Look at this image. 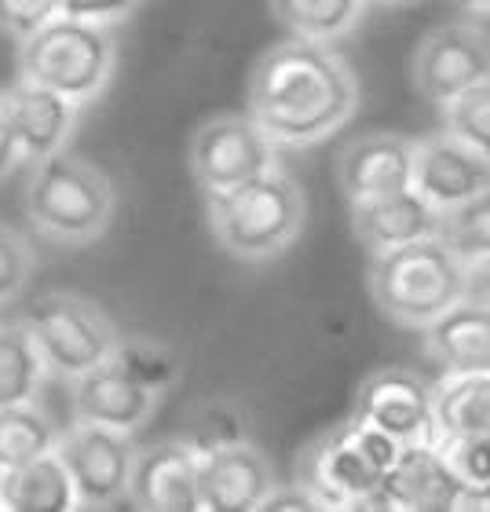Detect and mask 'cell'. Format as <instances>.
<instances>
[{
    "mask_svg": "<svg viewBox=\"0 0 490 512\" xmlns=\"http://www.w3.org/2000/svg\"><path fill=\"white\" fill-rule=\"evenodd\" d=\"M359 110V77L333 44L282 37L249 70L245 114L275 147H315Z\"/></svg>",
    "mask_w": 490,
    "mask_h": 512,
    "instance_id": "cell-1",
    "label": "cell"
},
{
    "mask_svg": "<svg viewBox=\"0 0 490 512\" xmlns=\"http://www.w3.org/2000/svg\"><path fill=\"white\" fill-rule=\"evenodd\" d=\"M205 216L224 253L242 264H267L300 238L308 220V198L300 183L275 165L238 187L205 194Z\"/></svg>",
    "mask_w": 490,
    "mask_h": 512,
    "instance_id": "cell-2",
    "label": "cell"
},
{
    "mask_svg": "<svg viewBox=\"0 0 490 512\" xmlns=\"http://www.w3.org/2000/svg\"><path fill=\"white\" fill-rule=\"evenodd\" d=\"M118 213V187L96 161L55 150L33 165L26 183V220L52 246H92Z\"/></svg>",
    "mask_w": 490,
    "mask_h": 512,
    "instance_id": "cell-3",
    "label": "cell"
},
{
    "mask_svg": "<svg viewBox=\"0 0 490 512\" xmlns=\"http://www.w3.org/2000/svg\"><path fill=\"white\" fill-rule=\"evenodd\" d=\"M370 297L388 322L425 330L428 322L465 300V260H458L436 235L377 253L370 260Z\"/></svg>",
    "mask_w": 490,
    "mask_h": 512,
    "instance_id": "cell-4",
    "label": "cell"
},
{
    "mask_svg": "<svg viewBox=\"0 0 490 512\" xmlns=\"http://www.w3.org/2000/svg\"><path fill=\"white\" fill-rule=\"evenodd\" d=\"M118 70V37L114 26L55 15L41 30L19 41V77L59 92L85 107L96 103Z\"/></svg>",
    "mask_w": 490,
    "mask_h": 512,
    "instance_id": "cell-5",
    "label": "cell"
},
{
    "mask_svg": "<svg viewBox=\"0 0 490 512\" xmlns=\"http://www.w3.org/2000/svg\"><path fill=\"white\" fill-rule=\"evenodd\" d=\"M399 447H403L399 439L352 417L304 447L297 480L308 483L326 509L363 512L366 502L381 491L384 472L392 469Z\"/></svg>",
    "mask_w": 490,
    "mask_h": 512,
    "instance_id": "cell-6",
    "label": "cell"
},
{
    "mask_svg": "<svg viewBox=\"0 0 490 512\" xmlns=\"http://www.w3.org/2000/svg\"><path fill=\"white\" fill-rule=\"evenodd\" d=\"M22 326L41 348L48 374H63L74 381L96 366L110 363L118 352L121 330L96 300L70 293V289H48L26 304Z\"/></svg>",
    "mask_w": 490,
    "mask_h": 512,
    "instance_id": "cell-7",
    "label": "cell"
},
{
    "mask_svg": "<svg viewBox=\"0 0 490 512\" xmlns=\"http://www.w3.org/2000/svg\"><path fill=\"white\" fill-rule=\"evenodd\" d=\"M275 150L278 147L249 114H216L194 128L187 165L198 191L220 194L275 169Z\"/></svg>",
    "mask_w": 490,
    "mask_h": 512,
    "instance_id": "cell-8",
    "label": "cell"
},
{
    "mask_svg": "<svg viewBox=\"0 0 490 512\" xmlns=\"http://www.w3.org/2000/svg\"><path fill=\"white\" fill-rule=\"evenodd\" d=\"M55 454L70 472L77 509H114L125 502L132 454H136V443L128 432L74 421L66 432H59Z\"/></svg>",
    "mask_w": 490,
    "mask_h": 512,
    "instance_id": "cell-9",
    "label": "cell"
},
{
    "mask_svg": "<svg viewBox=\"0 0 490 512\" xmlns=\"http://www.w3.org/2000/svg\"><path fill=\"white\" fill-rule=\"evenodd\" d=\"M490 74V33L476 22H447L428 30L410 59L414 92L432 107L450 99Z\"/></svg>",
    "mask_w": 490,
    "mask_h": 512,
    "instance_id": "cell-10",
    "label": "cell"
},
{
    "mask_svg": "<svg viewBox=\"0 0 490 512\" xmlns=\"http://www.w3.org/2000/svg\"><path fill=\"white\" fill-rule=\"evenodd\" d=\"M399 443H436L432 384L403 366L373 370L355 392V414Z\"/></svg>",
    "mask_w": 490,
    "mask_h": 512,
    "instance_id": "cell-11",
    "label": "cell"
},
{
    "mask_svg": "<svg viewBox=\"0 0 490 512\" xmlns=\"http://www.w3.org/2000/svg\"><path fill=\"white\" fill-rule=\"evenodd\" d=\"M421 198L436 213H447L454 205L469 202L476 194L490 191V158L469 147L454 132H428L414 139V180H410Z\"/></svg>",
    "mask_w": 490,
    "mask_h": 512,
    "instance_id": "cell-12",
    "label": "cell"
},
{
    "mask_svg": "<svg viewBox=\"0 0 490 512\" xmlns=\"http://www.w3.org/2000/svg\"><path fill=\"white\" fill-rule=\"evenodd\" d=\"M333 172L348 205L406 191L414 180V139L399 132H363L337 150Z\"/></svg>",
    "mask_w": 490,
    "mask_h": 512,
    "instance_id": "cell-13",
    "label": "cell"
},
{
    "mask_svg": "<svg viewBox=\"0 0 490 512\" xmlns=\"http://www.w3.org/2000/svg\"><path fill=\"white\" fill-rule=\"evenodd\" d=\"M125 502L143 512H198V454L180 436L136 447Z\"/></svg>",
    "mask_w": 490,
    "mask_h": 512,
    "instance_id": "cell-14",
    "label": "cell"
},
{
    "mask_svg": "<svg viewBox=\"0 0 490 512\" xmlns=\"http://www.w3.org/2000/svg\"><path fill=\"white\" fill-rule=\"evenodd\" d=\"M275 469L253 439L198 458V512H260Z\"/></svg>",
    "mask_w": 490,
    "mask_h": 512,
    "instance_id": "cell-15",
    "label": "cell"
},
{
    "mask_svg": "<svg viewBox=\"0 0 490 512\" xmlns=\"http://www.w3.org/2000/svg\"><path fill=\"white\" fill-rule=\"evenodd\" d=\"M461 487L465 480L439 443H403L381 483L392 512H454Z\"/></svg>",
    "mask_w": 490,
    "mask_h": 512,
    "instance_id": "cell-16",
    "label": "cell"
},
{
    "mask_svg": "<svg viewBox=\"0 0 490 512\" xmlns=\"http://www.w3.org/2000/svg\"><path fill=\"white\" fill-rule=\"evenodd\" d=\"M0 103H4V114H8V125L15 132L26 165H37L41 158L63 150L66 139L74 136L77 114H81L77 103L63 99L52 88L33 85L26 77L0 88Z\"/></svg>",
    "mask_w": 490,
    "mask_h": 512,
    "instance_id": "cell-17",
    "label": "cell"
},
{
    "mask_svg": "<svg viewBox=\"0 0 490 512\" xmlns=\"http://www.w3.org/2000/svg\"><path fill=\"white\" fill-rule=\"evenodd\" d=\"M158 410V395L121 374L114 363H103L74 377V421H92L118 432H139Z\"/></svg>",
    "mask_w": 490,
    "mask_h": 512,
    "instance_id": "cell-18",
    "label": "cell"
},
{
    "mask_svg": "<svg viewBox=\"0 0 490 512\" xmlns=\"http://www.w3.org/2000/svg\"><path fill=\"white\" fill-rule=\"evenodd\" d=\"M352 209V231L359 238V246L370 256L399 249L417 238H432L439 227V213L414 191H395L384 198H370V202H355Z\"/></svg>",
    "mask_w": 490,
    "mask_h": 512,
    "instance_id": "cell-19",
    "label": "cell"
},
{
    "mask_svg": "<svg viewBox=\"0 0 490 512\" xmlns=\"http://www.w3.org/2000/svg\"><path fill=\"white\" fill-rule=\"evenodd\" d=\"M425 352L443 377L490 374V304L458 300L425 326Z\"/></svg>",
    "mask_w": 490,
    "mask_h": 512,
    "instance_id": "cell-20",
    "label": "cell"
},
{
    "mask_svg": "<svg viewBox=\"0 0 490 512\" xmlns=\"http://www.w3.org/2000/svg\"><path fill=\"white\" fill-rule=\"evenodd\" d=\"M0 509L8 512H70L77 494L70 472L55 450L26 461L19 469L0 472Z\"/></svg>",
    "mask_w": 490,
    "mask_h": 512,
    "instance_id": "cell-21",
    "label": "cell"
},
{
    "mask_svg": "<svg viewBox=\"0 0 490 512\" xmlns=\"http://www.w3.org/2000/svg\"><path fill=\"white\" fill-rule=\"evenodd\" d=\"M432 417L439 447L490 432V374L443 377L432 388Z\"/></svg>",
    "mask_w": 490,
    "mask_h": 512,
    "instance_id": "cell-22",
    "label": "cell"
},
{
    "mask_svg": "<svg viewBox=\"0 0 490 512\" xmlns=\"http://www.w3.org/2000/svg\"><path fill=\"white\" fill-rule=\"evenodd\" d=\"M370 0H267L286 37L337 44L363 22Z\"/></svg>",
    "mask_w": 490,
    "mask_h": 512,
    "instance_id": "cell-23",
    "label": "cell"
},
{
    "mask_svg": "<svg viewBox=\"0 0 490 512\" xmlns=\"http://www.w3.org/2000/svg\"><path fill=\"white\" fill-rule=\"evenodd\" d=\"M59 425L37 399L0 406V472L19 469L26 461L55 450Z\"/></svg>",
    "mask_w": 490,
    "mask_h": 512,
    "instance_id": "cell-24",
    "label": "cell"
},
{
    "mask_svg": "<svg viewBox=\"0 0 490 512\" xmlns=\"http://www.w3.org/2000/svg\"><path fill=\"white\" fill-rule=\"evenodd\" d=\"M44 377H48V363L22 319L0 322V406L37 399Z\"/></svg>",
    "mask_w": 490,
    "mask_h": 512,
    "instance_id": "cell-25",
    "label": "cell"
},
{
    "mask_svg": "<svg viewBox=\"0 0 490 512\" xmlns=\"http://www.w3.org/2000/svg\"><path fill=\"white\" fill-rule=\"evenodd\" d=\"M249 410H245L242 399L235 395H209V399H198L187 421H183L180 439L202 458V454H213L220 447H235L249 439Z\"/></svg>",
    "mask_w": 490,
    "mask_h": 512,
    "instance_id": "cell-26",
    "label": "cell"
},
{
    "mask_svg": "<svg viewBox=\"0 0 490 512\" xmlns=\"http://www.w3.org/2000/svg\"><path fill=\"white\" fill-rule=\"evenodd\" d=\"M110 363L118 366L121 374H128L136 384L150 388L154 395L169 392L172 384L180 381V352L172 348L169 341H158V337H147V333H121L118 352Z\"/></svg>",
    "mask_w": 490,
    "mask_h": 512,
    "instance_id": "cell-27",
    "label": "cell"
},
{
    "mask_svg": "<svg viewBox=\"0 0 490 512\" xmlns=\"http://www.w3.org/2000/svg\"><path fill=\"white\" fill-rule=\"evenodd\" d=\"M436 238L458 260H476L480 253L490 249V191L476 194L469 202L454 205L447 213H439Z\"/></svg>",
    "mask_w": 490,
    "mask_h": 512,
    "instance_id": "cell-28",
    "label": "cell"
},
{
    "mask_svg": "<svg viewBox=\"0 0 490 512\" xmlns=\"http://www.w3.org/2000/svg\"><path fill=\"white\" fill-rule=\"evenodd\" d=\"M439 110H443V121H447L443 128L447 132H454L469 147L480 150L483 158H490V74Z\"/></svg>",
    "mask_w": 490,
    "mask_h": 512,
    "instance_id": "cell-29",
    "label": "cell"
},
{
    "mask_svg": "<svg viewBox=\"0 0 490 512\" xmlns=\"http://www.w3.org/2000/svg\"><path fill=\"white\" fill-rule=\"evenodd\" d=\"M37 271V253L26 231L0 220V300L19 297Z\"/></svg>",
    "mask_w": 490,
    "mask_h": 512,
    "instance_id": "cell-30",
    "label": "cell"
},
{
    "mask_svg": "<svg viewBox=\"0 0 490 512\" xmlns=\"http://www.w3.org/2000/svg\"><path fill=\"white\" fill-rule=\"evenodd\" d=\"M59 15V0H0V33L19 44Z\"/></svg>",
    "mask_w": 490,
    "mask_h": 512,
    "instance_id": "cell-31",
    "label": "cell"
},
{
    "mask_svg": "<svg viewBox=\"0 0 490 512\" xmlns=\"http://www.w3.org/2000/svg\"><path fill=\"white\" fill-rule=\"evenodd\" d=\"M447 458L454 461V469L461 472L465 483H483L490 487V432H480L472 439H458V443H447Z\"/></svg>",
    "mask_w": 490,
    "mask_h": 512,
    "instance_id": "cell-32",
    "label": "cell"
},
{
    "mask_svg": "<svg viewBox=\"0 0 490 512\" xmlns=\"http://www.w3.org/2000/svg\"><path fill=\"white\" fill-rule=\"evenodd\" d=\"M139 8V0H59V15L96 26H121Z\"/></svg>",
    "mask_w": 490,
    "mask_h": 512,
    "instance_id": "cell-33",
    "label": "cell"
},
{
    "mask_svg": "<svg viewBox=\"0 0 490 512\" xmlns=\"http://www.w3.org/2000/svg\"><path fill=\"white\" fill-rule=\"evenodd\" d=\"M260 512H330L326 505H322V498L315 491H311L308 483H286V487H271L264 498V505H260Z\"/></svg>",
    "mask_w": 490,
    "mask_h": 512,
    "instance_id": "cell-34",
    "label": "cell"
},
{
    "mask_svg": "<svg viewBox=\"0 0 490 512\" xmlns=\"http://www.w3.org/2000/svg\"><path fill=\"white\" fill-rule=\"evenodd\" d=\"M465 300L490 304V249L465 264Z\"/></svg>",
    "mask_w": 490,
    "mask_h": 512,
    "instance_id": "cell-35",
    "label": "cell"
},
{
    "mask_svg": "<svg viewBox=\"0 0 490 512\" xmlns=\"http://www.w3.org/2000/svg\"><path fill=\"white\" fill-rule=\"evenodd\" d=\"M19 161H22L19 143H15V132H11L8 114H4V103H0V180H4Z\"/></svg>",
    "mask_w": 490,
    "mask_h": 512,
    "instance_id": "cell-36",
    "label": "cell"
},
{
    "mask_svg": "<svg viewBox=\"0 0 490 512\" xmlns=\"http://www.w3.org/2000/svg\"><path fill=\"white\" fill-rule=\"evenodd\" d=\"M454 512H490V487L483 483H465L454 502Z\"/></svg>",
    "mask_w": 490,
    "mask_h": 512,
    "instance_id": "cell-37",
    "label": "cell"
},
{
    "mask_svg": "<svg viewBox=\"0 0 490 512\" xmlns=\"http://www.w3.org/2000/svg\"><path fill=\"white\" fill-rule=\"evenodd\" d=\"M461 8H472V11H490V0H454Z\"/></svg>",
    "mask_w": 490,
    "mask_h": 512,
    "instance_id": "cell-38",
    "label": "cell"
},
{
    "mask_svg": "<svg viewBox=\"0 0 490 512\" xmlns=\"http://www.w3.org/2000/svg\"><path fill=\"white\" fill-rule=\"evenodd\" d=\"M377 4H395L399 8V4H417V0H377Z\"/></svg>",
    "mask_w": 490,
    "mask_h": 512,
    "instance_id": "cell-39",
    "label": "cell"
}]
</instances>
